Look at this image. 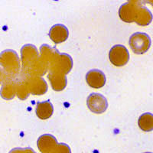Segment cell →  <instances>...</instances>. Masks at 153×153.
Masks as SVG:
<instances>
[{
	"mask_svg": "<svg viewBox=\"0 0 153 153\" xmlns=\"http://www.w3.org/2000/svg\"><path fill=\"white\" fill-rule=\"evenodd\" d=\"M129 46L135 54H143L151 47V38L144 32H136L129 38Z\"/></svg>",
	"mask_w": 153,
	"mask_h": 153,
	"instance_id": "obj_1",
	"label": "cell"
},
{
	"mask_svg": "<svg viewBox=\"0 0 153 153\" xmlns=\"http://www.w3.org/2000/svg\"><path fill=\"white\" fill-rule=\"evenodd\" d=\"M141 2L139 1H128L123 4L119 9V16L120 19L125 22L128 23L136 22Z\"/></svg>",
	"mask_w": 153,
	"mask_h": 153,
	"instance_id": "obj_2",
	"label": "cell"
},
{
	"mask_svg": "<svg viewBox=\"0 0 153 153\" xmlns=\"http://www.w3.org/2000/svg\"><path fill=\"white\" fill-rule=\"evenodd\" d=\"M110 62L117 67H123L129 60V53L123 45H116L111 48L109 53Z\"/></svg>",
	"mask_w": 153,
	"mask_h": 153,
	"instance_id": "obj_3",
	"label": "cell"
},
{
	"mask_svg": "<svg viewBox=\"0 0 153 153\" xmlns=\"http://www.w3.org/2000/svg\"><path fill=\"white\" fill-rule=\"evenodd\" d=\"M87 105L91 112L97 114H101L107 110L108 101L102 94L93 93L87 97Z\"/></svg>",
	"mask_w": 153,
	"mask_h": 153,
	"instance_id": "obj_4",
	"label": "cell"
},
{
	"mask_svg": "<svg viewBox=\"0 0 153 153\" xmlns=\"http://www.w3.org/2000/svg\"><path fill=\"white\" fill-rule=\"evenodd\" d=\"M86 81L92 88L99 89L105 85L106 78L104 73L100 70L93 69L89 71L86 74Z\"/></svg>",
	"mask_w": 153,
	"mask_h": 153,
	"instance_id": "obj_5",
	"label": "cell"
},
{
	"mask_svg": "<svg viewBox=\"0 0 153 153\" xmlns=\"http://www.w3.org/2000/svg\"><path fill=\"white\" fill-rule=\"evenodd\" d=\"M38 149L42 153H52L57 146V139L50 134H44L38 139Z\"/></svg>",
	"mask_w": 153,
	"mask_h": 153,
	"instance_id": "obj_6",
	"label": "cell"
},
{
	"mask_svg": "<svg viewBox=\"0 0 153 153\" xmlns=\"http://www.w3.org/2000/svg\"><path fill=\"white\" fill-rule=\"evenodd\" d=\"M69 36V31L65 25L56 24L51 28L49 37L55 44H60L65 42Z\"/></svg>",
	"mask_w": 153,
	"mask_h": 153,
	"instance_id": "obj_7",
	"label": "cell"
},
{
	"mask_svg": "<svg viewBox=\"0 0 153 153\" xmlns=\"http://www.w3.org/2000/svg\"><path fill=\"white\" fill-rule=\"evenodd\" d=\"M51 87L56 91H61L67 85L66 74L60 71H50L48 74Z\"/></svg>",
	"mask_w": 153,
	"mask_h": 153,
	"instance_id": "obj_8",
	"label": "cell"
},
{
	"mask_svg": "<svg viewBox=\"0 0 153 153\" xmlns=\"http://www.w3.org/2000/svg\"><path fill=\"white\" fill-rule=\"evenodd\" d=\"M37 117L41 120H47L52 116L54 113V107L52 103L49 100L37 103L35 109Z\"/></svg>",
	"mask_w": 153,
	"mask_h": 153,
	"instance_id": "obj_9",
	"label": "cell"
},
{
	"mask_svg": "<svg viewBox=\"0 0 153 153\" xmlns=\"http://www.w3.org/2000/svg\"><path fill=\"white\" fill-rule=\"evenodd\" d=\"M152 14L149 9L146 6H143L141 2V4L139 5L137 17H136L135 22L139 25H141V26H146L152 22Z\"/></svg>",
	"mask_w": 153,
	"mask_h": 153,
	"instance_id": "obj_10",
	"label": "cell"
},
{
	"mask_svg": "<svg viewBox=\"0 0 153 153\" xmlns=\"http://www.w3.org/2000/svg\"><path fill=\"white\" fill-rule=\"evenodd\" d=\"M28 87L31 94L35 95H42L47 91L48 86L44 79L37 77L31 79L28 84Z\"/></svg>",
	"mask_w": 153,
	"mask_h": 153,
	"instance_id": "obj_11",
	"label": "cell"
},
{
	"mask_svg": "<svg viewBox=\"0 0 153 153\" xmlns=\"http://www.w3.org/2000/svg\"><path fill=\"white\" fill-rule=\"evenodd\" d=\"M139 127L144 132H151L153 130V114L145 113L139 117L138 120Z\"/></svg>",
	"mask_w": 153,
	"mask_h": 153,
	"instance_id": "obj_12",
	"label": "cell"
},
{
	"mask_svg": "<svg viewBox=\"0 0 153 153\" xmlns=\"http://www.w3.org/2000/svg\"><path fill=\"white\" fill-rule=\"evenodd\" d=\"M52 153H71L69 146L64 143H60L57 145L56 149Z\"/></svg>",
	"mask_w": 153,
	"mask_h": 153,
	"instance_id": "obj_13",
	"label": "cell"
},
{
	"mask_svg": "<svg viewBox=\"0 0 153 153\" xmlns=\"http://www.w3.org/2000/svg\"><path fill=\"white\" fill-rule=\"evenodd\" d=\"M149 3H150L151 4V5H152V6H153V1H149V2H148Z\"/></svg>",
	"mask_w": 153,
	"mask_h": 153,
	"instance_id": "obj_14",
	"label": "cell"
},
{
	"mask_svg": "<svg viewBox=\"0 0 153 153\" xmlns=\"http://www.w3.org/2000/svg\"><path fill=\"white\" fill-rule=\"evenodd\" d=\"M144 153H152V152H144Z\"/></svg>",
	"mask_w": 153,
	"mask_h": 153,
	"instance_id": "obj_15",
	"label": "cell"
}]
</instances>
